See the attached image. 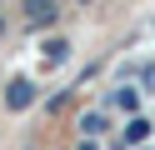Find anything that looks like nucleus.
<instances>
[{
	"label": "nucleus",
	"instance_id": "1",
	"mask_svg": "<svg viewBox=\"0 0 155 150\" xmlns=\"http://www.w3.org/2000/svg\"><path fill=\"white\" fill-rule=\"evenodd\" d=\"M30 100H35V85L25 75H15L10 85H5V105H10V110H30Z\"/></svg>",
	"mask_w": 155,
	"mask_h": 150
},
{
	"label": "nucleus",
	"instance_id": "2",
	"mask_svg": "<svg viewBox=\"0 0 155 150\" xmlns=\"http://www.w3.org/2000/svg\"><path fill=\"white\" fill-rule=\"evenodd\" d=\"M55 15H60V5H40V0H30V5H25V20H30V25H50Z\"/></svg>",
	"mask_w": 155,
	"mask_h": 150
},
{
	"label": "nucleus",
	"instance_id": "3",
	"mask_svg": "<svg viewBox=\"0 0 155 150\" xmlns=\"http://www.w3.org/2000/svg\"><path fill=\"white\" fill-rule=\"evenodd\" d=\"M145 135H150V120H130V130H125V145H140Z\"/></svg>",
	"mask_w": 155,
	"mask_h": 150
},
{
	"label": "nucleus",
	"instance_id": "4",
	"mask_svg": "<svg viewBox=\"0 0 155 150\" xmlns=\"http://www.w3.org/2000/svg\"><path fill=\"white\" fill-rule=\"evenodd\" d=\"M80 130H85V135H100V130H105V115H95V110L80 115Z\"/></svg>",
	"mask_w": 155,
	"mask_h": 150
},
{
	"label": "nucleus",
	"instance_id": "5",
	"mask_svg": "<svg viewBox=\"0 0 155 150\" xmlns=\"http://www.w3.org/2000/svg\"><path fill=\"white\" fill-rule=\"evenodd\" d=\"M65 55H70L65 40H45V60H65Z\"/></svg>",
	"mask_w": 155,
	"mask_h": 150
},
{
	"label": "nucleus",
	"instance_id": "6",
	"mask_svg": "<svg viewBox=\"0 0 155 150\" xmlns=\"http://www.w3.org/2000/svg\"><path fill=\"white\" fill-rule=\"evenodd\" d=\"M0 35H5V15H0Z\"/></svg>",
	"mask_w": 155,
	"mask_h": 150
},
{
	"label": "nucleus",
	"instance_id": "7",
	"mask_svg": "<svg viewBox=\"0 0 155 150\" xmlns=\"http://www.w3.org/2000/svg\"><path fill=\"white\" fill-rule=\"evenodd\" d=\"M80 150H95V145H90V140H85V145H80Z\"/></svg>",
	"mask_w": 155,
	"mask_h": 150
}]
</instances>
